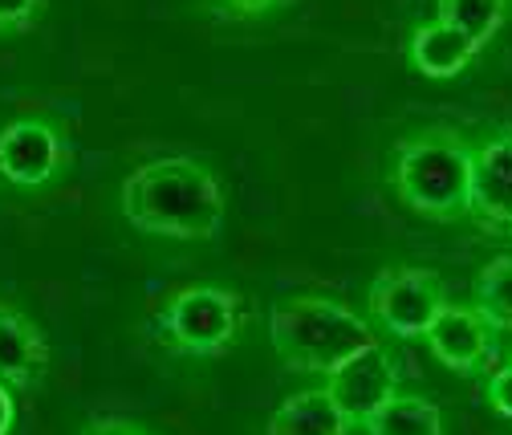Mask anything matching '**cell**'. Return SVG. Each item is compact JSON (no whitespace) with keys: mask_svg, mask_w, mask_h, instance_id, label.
Listing matches in <instances>:
<instances>
[{"mask_svg":"<svg viewBox=\"0 0 512 435\" xmlns=\"http://www.w3.org/2000/svg\"><path fill=\"white\" fill-rule=\"evenodd\" d=\"M49 338L25 309L0 301V383L13 391H37L49 375Z\"/></svg>","mask_w":512,"mask_h":435,"instance_id":"9","label":"cell"},{"mask_svg":"<svg viewBox=\"0 0 512 435\" xmlns=\"http://www.w3.org/2000/svg\"><path fill=\"white\" fill-rule=\"evenodd\" d=\"M131 228L163 240H212L224 228L228 196L220 175L187 155H167L135 167L118 192Z\"/></svg>","mask_w":512,"mask_h":435,"instance_id":"1","label":"cell"},{"mask_svg":"<svg viewBox=\"0 0 512 435\" xmlns=\"http://www.w3.org/2000/svg\"><path fill=\"white\" fill-rule=\"evenodd\" d=\"M395 200L431 220L456 224L472 208V147L452 131H419L395 143L391 155Z\"/></svg>","mask_w":512,"mask_h":435,"instance_id":"3","label":"cell"},{"mask_svg":"<svg viewBox=\"0 0 512 435\" xmlns=\"http://www.w3.org/2000/svg\"><path fill=\"white\" fill-rule=\"evenodd\" d=\"M49 13V0H0V37H25Z\"/></svg>","mask_w":512,"mask_h":435,"instance_id":"16","label":"cell"},{"mask_svg":"<svg viewBox=\"0 0 512 435\" xmlns=\"http://www.w3.org/2000/svg\"><path fill=\"white\" fill-rule=\"evenodd\" d=\"M488 403H492L496 415L512 419V366L492 370V379H488Z\"/></svg>","mask_w":512,"mask_h":435,"instance_id":"18","label":"cell"},{"mask_svg":"<svg viewBox=\"0 0 512 435\" xmlns=\"http://www.w3.org/2000/svg\"><path fill=\"white\" fill-rule=\"evenodd\" d=\"M447 293L435 269L423 265H391L382 269L370 289H366V309L374 326H382L391 338L415 342L427 334V326L435 322V314L443 309Z\"/></svg>","mask_w":512,"mask_h":435,"instance_id":"6","label":"cell"},{"mask_svg":"<svg viewBox=\"0 0 512 435\" xmlns=\"http://www.w3.org/2000/svg\"><path fill=\"white\" fill-rule=\"evenodd\" d=\"M512 0H435V21L460 29L476 49H484L508 21Z\"/></svg>","mask_w":512,"mask_h":435,"instance_id":"14","label":"cell"},{"mask_svg":"<svg viewBox=\"0 0 512 435\" xmlns=\"http://www.w3.org/2000/svg\"><path fill=\"white\" fill-rule=\"evenodd\" d=\"M74 147L66 127L41 110H25L0 122V188L17 196L49 192L70 171Z\"/></svg>","mask_w":512,"mask_h":435,"instance_id":"4","label":"cell"},{"mask_svg":"<svg viewBox=\"0 0 512 435\" xmlns=\"http://www.w3.org/2000/svg\"><path fill=\"white\" fill-rule=\"evenodd\" d=\"M78 435H147L135 419H122V415H102V419H90Z\"/></svg>","mask_w":512,"mask_h":435,"instance_id":"19","label":"cell"},{"mask_svg":"<svg viewBox=\"0 0 512 435\" xmlns=\"http://www.w3.org/2000/svg\"><path fill=\"white\" fill-rule=\"evenodd\" d=\"M212 5L228 17H240V21H252V17H265V13H277L289 0H212Z\"/></svg>","mask_w":512,"mask_h":435,"instance_id":"17","label":"cell"},{"mask_svg":"<svg viewBox=\"0 0 512 435\" xmlns=\"http://www.w3.org/2000/svg\"><path fill=\"white\" fill-rule=\"evenodd\" d=\"M240 322V297L220 285H183L159 309V334L167 350L187 358H220L224 350H232Z\"/></svg>","mask_w":512,"mask_h":435,"instance_id":"5","label":"cell"},{"mask_svg":"<svg viewBox=\"0 0 512 435\" xmlns=\"http://www.w3.org/2000/svg\"><path fill=\"white\" fill-rule=\"evenodd\" d=\"M147 435H151V431H147Z\"/></svg>","mask_w":512,"mask_h":435,"instance_id":"22","label":"cell"},{"mask_svg":"<svg viewBox=\"0 0 512 435\" xmlns=\"http://www.w3.org/2000/svg\"><path fill=\"white\" fill-rule=\"evenodd\" d=\"M269 338L277 358L301 375H330L358 350L374 346V326L338 297L293 293L281 297L269 314Z\"/></svg>","mask_w":512,"mask_h":435,"instance_id":"2","label":"cell"},{"mask_svg":"<svg viewBox=\"0 0 512 435\" xmlns=\"http://www.w3.org/2000/svg\"><path fill=\"white\" fill-rule=\"evenodd\" d=\"M326 391L338 403V411L350 419V427H362L391 395H399V366L382 350V342L358 350L338 370L326 375Z\"/></svg>","mask_w":512,"mask_h":435,"instance_id":"7","label":"cell"},{"mask_svg":"<svg viewBox=\"0 0 512 435\" xmlns=\"http://www.w3.org/2000/svg\"><path fill=\"white\" fill-rule=\"evenodd\" d=\"M492 326L484 322V314L476 305H456L443 301V309L435 314V322L427 326V350L435 354L439 366L456 370V375H476V370L492 358Z\"/></svg>","mask_w":512,"mask_h":435,"instance_id":"8","label":"cell"},{"mask_svg":"<svg viewBox=\"0 0 512 435\" xmlns=\"http://www.w3.org/2000/svg\"><path fill=\"white\" fill-rule=\"evenodd\" d=\"M488 228H512V127L472 147V208Z\"/></svg>","mask_w":512,"mask_h":435,"instance_id":"10","label":"cell"},{"mask_svg":"<svg viewBox=\"0 0 512 435\" xmlns=\"http://www.w3.org/2000/svg\"><path fill=\"white\" fill-rule=\"evenodd\" d=\"M476 45L452 29V25H443V21H427L411 33V45H407V57H411V66L415 74L431 78V82H452L460 78L472 61H476Z\"/></svg>","mask_w":512,"mask_h":435,"instance_id":"11","label":"cell"},{"mask_svg":"<svg viewBox=\"0 0 512 435\" xmlns=\"http://www.w3.org/2000/svg\"><path fill=\"white\" fill-rule=\"evenodd\" d=\"M508 366H512V354H508Z\"/></svg>","mask_w":512,"mask_h":435,"instance_id":"21","label":"cell"},{"mask_svg":"<svg viewBox=\"0 0 512 435\" xmlns=\"http://www.w3.org/2000/svg\"><path fill=\"white\" fill-rule=\"evenodd\" d=\"M265 435H350V419L338 411L326 387H305L269 415Z\"/></svg>","mask_w":512,"mask_h":435,"instance_id":"12","label":"cell"},{"mask_svg":"<svg viewBox=\"0 0 512 435\" xmlns=\"http://www.w3.org/2000/svg\"><path fill=\"white\" fill-rule=\"evenodd\" d=\"M362 427H366V435H443V411L427 395L399 391Z\"/></svg>","mask_w":512,"mask_h":435,"instance_id":"13","label":"cell"},{"mask_svg":"<svg viewBox=\"0 0 512 435\" xmlns=\"http://www.w3.org/2000/svg\"><path fill=\"white\" fill-rule=\"evenodd\" d=\"M476 309L492 330H512V257H496L480 269Z\"/></svg>","mask_w":512,"mask_h":435,"instance_id":"15","label":"cell"},{"mask_svg":"<svg viewBox=\"0 0 512 435\" xmlns=\"http://www.w3.org/2000/svg\"><path fill=\"white\" fill-rule=\"evenodd\" d=\"M17 431V399L13 387L0 383V435H13Z\"/></svg>","mask_w":512,"mask_h":435,"instance_id":"20","label":"cell"}]
</instances>
